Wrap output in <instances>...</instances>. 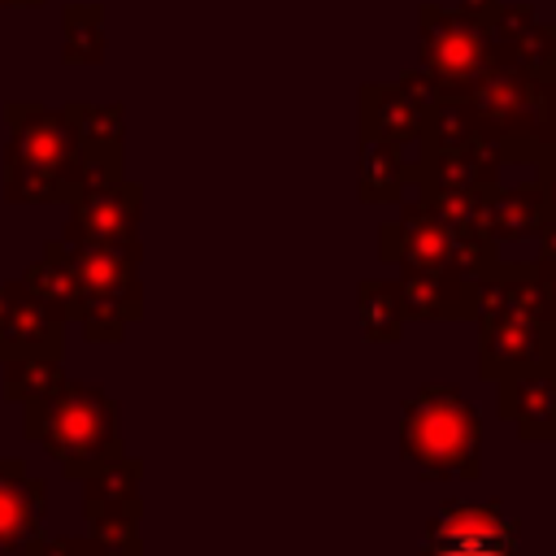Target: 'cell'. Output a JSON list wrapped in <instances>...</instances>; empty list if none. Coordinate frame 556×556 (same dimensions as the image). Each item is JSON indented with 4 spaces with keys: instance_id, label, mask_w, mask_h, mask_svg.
I'll return each instance as SVG.
<instances>
[{
    "instance_id": "cell-1",
    "label": "cell",
    "mask_w": 556,
    "mask_h": 556,
    "mask_svg": "<svg viewBox=\"0 0 556 556\" xmlns=\"http://www.w3.org/2000/svg\"><path fill=\"white\" fill-rule=\"evenodd\" d=\"M460 100L495 143L500 165H526L539 174L556 161V78H534L508 61H491V70Z\"/></svg>"
},
{
    "instance_id": "cell-2",
    "label": "cell",
    "mask_w": 556,
    "mask_h": 556,
    "mask_svg": "<svg viewBox=\"0 0 556 556\" xmlns=\"http://www.w3.org/2000/svg\"><path fill=\"white\" fill-rule=\"evenodd\" d=\"M4 195L13 204H70L83 187V148L61 109L9 100Z\"/></svg>"
},
{
    "instance_id": "cell-3",
    "label": "cell",
    "mask_w": 556,
    "mask_h": 556,
    "mask_svg": "<svg viewBox=\"0 0 556 556\" xmlns=\"http://www.w3.org/2000/svg\"><path fill=\"white\" fill-rule=\"evenodd\" d=\"M400 456L430 482L482 473V417L460 387H417L400 404Z\"/></svg>"
},
{
    "instance_id": "cell-4",
    "label": "cell",
    "mask_w": 556,
    "mask_h": 556,
    "mask_svg": "<svg viewBox=\"0 0 556 556\" xmlns=\"http://www.w3.org/2000/svg\"><path fill=\"white\" fill-rule=\"evenodd\" d=\"M22 413V434L39 443L74 482L126 452L117 430V400L91 382H65L56 395L26 404Z\"/></svg>"
},
{
    "instance_id": "cell-5",
    "label": "cell",
    "mask_w": 556,
    "mask_h": 556,
    "mask_svg": "<svg viewBox=\"0 0 556 556\" xmlns=\"http://www.w3.org/2000/svg\"><path fill=\"white\" fill-rule=\"evenodd\" d=\"M74 282V321L91 343H122L126 326L143 317L139 243H52Z\"/></svg>"
},
{
    "instance_id": "cell-6",
    "label": "cell",
    "mask_w": 556,
    "mask_h": 556,
    "mask_svg": "<svg viewBox=\"0 0 556 556\" xmlns=\"http://www.w3.org/2000/svg\"><path fill=\"white\" fill-rule=\"evenodd\" d=\"M417 65L439 87V96H469L473 83L491 70L495 52L486 43V30L460 17L443 4L417 9Z\"/></svg>"
},
{
    "instance_id": "cell-7",
    "label": "cell",
    "mask_w": 556,
    "mask_h": 556,
    "mask_svg": "<svg viewBox=\"0 0 556 556\" xmlns=\"http://www.w3.org/2000/svg\"><path fill=\"white\" fill-rule=\"evenodd\" d=\"M430 556H517V521L500 500H447L426 521Z\"/></svg>"
},
{
    "instance_id": "cell-8",
    "label": "cell",
    "mask_w": 556,
    "mask_h": 556,
    "mask_svg": "<svg viewBox=\"0 0 556 556\" xmlns=\"http://www.w3.org/2000/svg\"><path fill=\"white\" fill-rule=\"evenodd\" d=\"M478 378L500 382L534 365H556V321L478 313Z\"/></svg>"
},
{
    "instance_id": "cell-9",
    "label": "cell",
    "mask_w": 556,
    "mask_h": 556,
    "mask_svg": "<svg viewBox=\"0 0 556 556\" xmlns=\"http://www.w3.org/2000/svg\"><path fill=\"white\" fill-rule=\"evenodd\" d=\"M83 482V517L87 534L109 539V543H130L139 539V517H143V460L139 456H113L100 469H91Z\"/></svg>"
},
{
    "instance_id": "cell-10",
    "label": "cell",
    "mask_w": 556,
    "mask_h": 556,
    "mask_svg": "<svg viewBox=\"0 0 556 556\" xmlns=\"http://www.w3.org/2000/svg\"><path fill=\"white\" fill-rule=\"evenodd\" d=\"M143 191L126 178L87 187L70 200V222L61 230L65 243H139Z\"/></svg>"
},
{
    "instance_id": "cell-11",
    "label": "cell",
    "mask_w": 556,
    "mask_h": 556,
    "mask_svg": "<svg viewBox=\"0 0 556 556\" xmlns=\"http://www.w3.org/2000/svg\"><path fill=\"white\" fill-rule=\"evenodd\" d=\"M378 256L404 269H456L460 274V230H447L417 200H400V217L378 226Z\"/></svg>"
},
{
    "instance_id": "cell-12",
    "label": "cell",
    "mask_w": 556,
    "mask_h": 556,
    "mask_svg": "<svg viewBox=\"0 0 556 556\" xmlns=\"http://www.w3.org/2000/svg\"><path fill=\"white\" fill-rule=\"evenodd\" d=\"M500 174L504 165L486 135H473L447 148H417V161H413L417 191H491Z\"/></svg>"
},
{
    "instance_id": "cell-13",
    "label": "cell",
    "mask_w": 556,
    "mask_h": 556,
    "mask_svg": "<svg viewBox=\"0 0 556 556\" xmlns=\"http://www.w3.org/2000/svg\"><path fill=\"white\" fill-rule=\"evenodd\" d=\"M495 61H508L534 78H556V26L534 13V4H500L486 26Z\"/></svg>"
},
{
    "instance_id": "cell-14",
    "label": "cell",
    "mask_w": 556,
    "mask_h": 556,
    "mask_svg": "<svg viewBox=\"0 0 556 556\" xmlns=\"http://www.w3.org/2000/svg\"><path fill=\"white\" fill-rule=\"evenodd\" d=\"M404 321H473L478 282L456 269H404L395 278Z\"/></svg>"
},
{
    "instance_id": "cell-15",
    "label": "cell",
    "mask_w": 556,
    "mask_h": 556,
    "mask_svg": "<svg viewBox=\"0 0 556 556\" xmlns=\"http://www.w3.org/2000/svg\"><path fill=\"white\" fill-rule=\"evenodd\" d=\"M65 352V321L39 304L22 282H4L0 304V361L9 356H61Z\"/></svg>"
},
{
    "instance_id": "cell-16",
    "label": "cell",
    "mask_w": 556,
    "mask_h": 556,
    "mask_svg": "<svg viewBox=\"0 0 556 556\" xmlns=\"http://www.w3.org/2000/svg\"><path fill=\"white\" fill-rule=\"evenodd\" d=\"M495 413L526 439L543 443L556 434V365H534L495 382Z\"/></svg>"
},
{
    "instance_id": "cell-17",
    "label": "cell",
    "mask_w": 556,
    "mask_h": 556,
    "mask_svg": "<svg viewBox=\"0 0 556 556\" xmlns=\"http://www.w3.org/2000/svg\"><path fill=\"white\" fill-rule=\"evenodd\" d=\"M552 222V208L543 200V187L539 178H526V182H495L486 191V204H482V230L495 248L504 243H521V239H539V230Z\"/></svg>"
},
{
    "instance_id": "cell-18",
    "label": "cell",
    "mask_w": 556,
    "mask_h": 556,
    "mask_svg": "<svg viewBox=\"0 0 556 556\" xmlns=\"http://www.w3.org/2000/svg\"><path fill=\"white\" fill-rule=\"evenodd\" d=\"M48 482L26 473L22 456H0V556H17L43 521Z\"/></svg>"
},
{
    "instance_id": "cell-19",
    "label": "cell",
    "mask_w": 556,
    "mask_h": 556,
    "mask_svg": "<svg viewBox=\"0 0 556 556\" xmlns=\"http://www.w3.org/2000/svg\"><path fill=\"white\" fill-rule=\"evenodd\" d=\"M356 104H361V135H378L400 148H413L421 139L426 104L413 100V91H404L400 83H365Z\"/></svg>"
},
{
    "instance_id": "cell-20",
    "label": "cell",
    "mask_w": 556,
    "mask_h": 556,
    "mask_svg": "<svg viewBox=\"0 0 556 556\" xmlns=\"http://www.w3.org/2000/svg\"><path fill=\"white\" fill-rule=\"evenodd\" d=\"M413 187V161L400 143L361 135L356 139V195L361 204H400Z\"/></svg>"
},
{
    "instance_id": "cell-21",
    "label": "cell",
    "mask_w": 556,
    "mask_h": 556,
    "mask_svg": "<svg viewBox=\"0 0 556 556\" xmlns=\"http://www.w3.org/2000/svg\"><path fill=\"white\" fill-rule=\"evenodd\" d=\"M356 317H361L365 343H378V348H395L408 326L395 282H378V278L356 282Z\"/></svg>"
},
{
    "instance_id": "cell-22",
    "label": "cell",
    "mask_w": 556,
    "mask_h": 556,
    "mask_svg": "<svg viewBox=\"0 0 556 556\" xmlns=\"http://www.w3.org/2000/svg\"><path fill=\"white\" fill-rule=\"evenodd\" d=\"M61 113L74 126V139H78V148L87 156H122V139H126V113H122V104H87V100H74Z\"/></svg>"
},
{
    "instance_id": "cell-23",
    "label": "cell",
    "mask_w": 556,
    "mask_h": 556,
    "mask_svg": "<svg viewBox=\"0 0 556 556\" xmlns=\"http://www.w3.org/2000/svg\"><path fill=\"white\" fill-rule=\"evenodd\" d=\"M61 356H9L4 361V400L9 404H39L65 387Z\"/></svg>"
},
{
    "instance_id": "cell-24",
    "label": "cell",
    "mask_w": 556,
    "mask_h": 556,
    "mask_svg": "<svg viewBox=\"0 0 556 556\" xmlns=\"http://www.w3.org/2000/svg\"><path fill=\"white\" fill-rule=\"evenodd\" d=\"M61 61L65 65H100L104 61V9L100 4H65L61 13Z\"/></svg>"
},
{
    "instance_id": "cell-25",
    "label": "cell",
    "mask_w": 556,
    "mask_h": 556,
    "mask_svg": "<svg viewBox=\"0 0 556 556\" xmlns=\"http://www.w3.org/2000/svg\"><path fill=\"white\" fill-rule=\"evenodd\" d=\"M17 282H22L39 304H48L61 321H74V308H78V300H74V282H70V269H65V261L56 256L52 243L43 248L39 261L26 265V274H22Z\"/></svg>"
},
{
    "instance_id": "cell-26",
    "label": "cell",
    "mask_w": 556,
    "mask_h": 556,
    "mask_svg": "<svg viewBox=\"0 0 556 556\" xmlns=\"http://www.w3.org/2000/svg\"><path fill=\"white\" fill-rule=\"evenodd\" d=\"M17 556H143V543L130 539V543H109V539H96V534H83V539H43L35 534Z\"/></svg>"
},
{
    "instance_id": "cell-27",
    "label": "cell",
    "mask_w": 556,
    "mask_h": 556,
    "mask_svg": "<svg viewBox=\"0 0 556 556\" xmlns=\"http://www.w3.org/2000/svg\"><path fill=\"white\" fill-rule=\"evenodd\" d=\"M500 4H504V0H456L452 9H456L460 17H469L473 26H482V30H486V26H491V17L500 13Z\"/></svg>"
},
{
    "instance_id": "cell-28",
    "label": "cell",
    "mask_w": 556,
    "mask_h": 556,
    "mask_svg": "<svg viewBox=\"0 0 556 556\" xmlns=\"http://www.w3.org/2000/svg\"><path fill=\"white\" fill-rule=\"evenodd\" d=\"M539 187H543V200H547V208H552V217H556V161H547L539 174Z\"/></svg>"
},
{
    "instance_id": "cell-29",
    "label": "cell",
    "mask_w": 556,
    "mask_h": 556,
    "mask_svg": "<svg viewBox=\"0 0 556 556\" xmlns=\"http://www.w3.org/2000/svg\"><path fill=\"white\" fill-rule=\"evenodd\" d=\"M539 252H547V256H556V217L539 230Z\"/></svg>"
},
{
    "instance_id": "cell-30",
    "label": "cell",
    "mask_w": 556,
    "mask_h": 556,
    "mask_svg": "<svg viewBox=\"0 0 556 556\" xmlns=\"http://www.w3.org/2000/svg\"><path fill=\"white\" fill-rule=\"evenodd\" d=\"M35 4H43V0H0V9H35Z\"/></svg>"
},
{
    "instance_id": "cell-31",
    "label": "cell",
    "mask_w": 556,
    "mask_h": 556,
    "mask_svg": "<svg viewBox=\"0 0 556 556\" xmlns=\"http://www.w3.org/2000/svg\"><path fill=\"white\" fill-rule=\"evenodd\" d=\"M0 304H4V287H0Z\"/></svg>"
},
{
    "instance_id": "cell-32",
    "label": "cell",
    "mask_w": 556,
    "mask_h": 556,
    "mask_svg": "<svg viewBox=\"0 0 556 556\" xmlns=\"http://www.w3.org/2000/svg\"><path fill=\"white\" fill-rule=\"evenodd\" d=\"M417 556H430V552H426V547H421V552H417Z\"/></svg>"
},
{
    "instance_id": "cell-33",
    "label": "cell",
    "mask_w": 556,
    "mask_h": 556,
    "mask_svg": "<svg viewBox=\"0 0 556 556\" xmlns=\"http://www.w3.org/2000/svg\"><path fill=\"white\" fill-rule=\"evenodd\" d=\"M552 443H556V434H552Z\"/></svg>"
}]
</instances>
